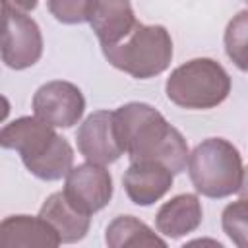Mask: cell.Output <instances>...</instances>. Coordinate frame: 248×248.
Wrapping results in <instances>:
<instances>
[{
    "label": "cell",
    "instance_id": "6da1fadb",
    "mask_svg": "<svg viewBox=\"0 0 248 248\" xmlns=\"http://www.w3.org/2000/svg\"><path fill=\"white\" fill-rule=\"evenodd\" d=\"M116 130L130 161H157L180 174L188 165V143L167 118L147 103H126L114 110Z\"/></svg>",
    "mask_w": 248,
    "mask_h": 248
},
{
    "label": "cell",
    "instance_id": "7a4b0ae2",
    "mask_svg": "<svg viewBox=\"0 0 248 248\" xmlns=\"http://www.w3.org/2000/svg\"><path fill=\"white\" fill-rule=\"evenodd\" d=\"M0 145L19 153L25 169L46 182L66 178L74 167V149L68 140L39 116H19L6 124Z\"/></svg>",
    "mask_w": 248,
    "mask_h": 248
},
{
    "label": "cell",
    "instance_id": "3957f363",
    "mask_svg": "<svg viewBox=\"0 0 248 248\" xmlns=\"http://www.w3.org/2000/svg\"><path fill=\"white\" fill-rule=\"evenodd\" d=\"M188 174L194 188L205 198H227L238 192L244 176L238 149L225 138H207L188 157Z\"/></svg>",
    "mask_w": 248,
    "mask_h": 248
},
{
    "label": "cell",
    "instance_id": "277c9868",
    "mask_svg": "<svg viewBox=\"0 0 248 248\" xmlns=\"http://www.w3.org/2000/svg\"><path fill=\"white\" fill-rule=\"evenodd\" d=\"M103 54L116 70L136 79H149L170 66L172 39L163 25H143L138 21L124 41L105 46Z\"/></svg>",
    "mask_w": 248,
    "mask_h": 248
},
{
    "label": "cell",
    "instance_id": "5b68a950",
    "mask_svg": "<svg viewBox=\"0 0 248 248\" xmlns=\"http://www.w3.org/2000/svg\"><path fill=\"white\" fill-rule=\"evenodd\" d=\"M165 93L176 107L207 110L229 97L231 78L217 60L194 58L170 72L165 83Z\"/></svg>",
    "mask_w": 248,
    "mask_h": 248
},
{
    "label": "cell",
    "instance_id": "8992f818",
    "mask_svg": "<svg viewBox=\"0 0 248 248\" xmlns=\"http://www.w3.org/2000/svg\"><path fill=\"white\" fill-rule=\"evenodd\" d=\"M43 35L33 17L4 2L2 62L12 70H25L39 62Z\"/></svg>",
    "mask_w": 248,
    "mask_h": 248
},
{
    "label": "cell",
    "instance_id": "52a82bcc",
    "mask_svg": "<svg viewBox=\"0 0 248 248\" xmlns=\"http://www.w3.org/2000/svg\"><path fill=\"white\" fill-rule=\"evenodd\" d=\"M33 112L54 128H72L85 110V99L78 85L62 79L43 83L33 95Z\"/></svg>",
    "mask_w": 248,
    "mask_h": 248
},
{
    "label": "cell",
    "instance_id": "ba28073f",
    "mask_svg": "<svg viewBox=\"0 0 248 248\" xmlns=\"http://www.w3.org/2000/svg\"><path fill=\"white\" fill-rule=\"evenodd\" d=\"M76 141L79 153L97 165H110L120 159L124 145L120 141L114 112L95 110L78 128Z\"/></svg>",
    "mask_w": 248,
    "mask_h": 248
},
{
    "label": "cell",
    "instance_id": "9c48e42d",
    "mask_svg": "<svg viewBox=\"0 0 248 248\" xmlns=\"http://www.w3.org/2000/svg\"><path fill=\"white\" fill-rule=\"evenodd\" d=\"M64 194L78 209L93 215L108 205L112 198V176L105 165L87 161L72 167L66 174Z\"/></svg>",
    "mask_w": 248,
    "mask_h": 248
},
{
    "label": "cell",
    "instance_id": "30bf717a",
    "mask_svg": "<svg viewBox=\"0 0 248 248\" xmlns=\"http://www.w3.org/2000/svg\"><path fill=\"white\" fill-rule=\"evenodd\" d=\"M174 172L157 161H130L122 176L124 190L132 203L136 205H151L159 202L172 186Z\"/></svg>",
    "mask_w": 248,
    "mask_h": 248
},
{
    "label": "cell",
    "instance_id": "8fae6325",
    "mask_svg": "<svg viewBox=\"0 0 248 248\" xmlns=\"http://www.w3.org/2000/svg\"><path fill=\"white\" fill-rule=\"evenodd\" d=\"M87 21L95 31L101 48L124 41L138 23L130 0H93Z\"/></svg>",
    "mask_w": 248,
    "mask_h": 248
},
{
    "label": "cell",
    "instance_id": "7c38bea8",
    "mask_svg": "<svg viewBox=\"0 0 248 248\" xmlns=\"http://www.w3.org/2000/svg\"><path fill=\"white\" fill-rule=\"evenodd\" d=\"M60 244L56 229L41 215H10L0 223V246L4 248H56Z\"/></svg>",
    "mask_w": 248,
    "mask_h": 248
},
{
    "label": "cell",
    "instance_id": "4fadbf2b",
    "mask_svg": "<svg viewBox=\"0 0 248 248\" xmlns=\"http://www.w3.org/2000/svg\"><path fill=\"white\" fill-rule=\"evenodd\" d=\"M203 219L202 202L196 194H178L165 202L157 215L155 227L167 238H180L194 232Z\"/></svg>",
    "mask_w": 248,
    "mask_h": 248
},
{
    "label": "cell",
    "instance_id": "5bb4252c",
    "mask_svg": "<svg viewBox=\"0 0 248 248\" xmlns=\"http://www.w3.org/2000/svg\"><path fill=\"white\" fill-rule=\"evenodd\" d=\"M39 215L56 229V232L64 244H72V242L85 238L89 225H91V215L78 209L66 198L64 190L50 194L45 200V203L41 205Z\"/></svg>",
    "mask_w": 248,
    "mask_h": 248
},
{
    "label": "cell",
    "instance_id": "9a60e30c",
    "mask_svg": "<svg viewBox=\"0 0 248 248\" xmlns=\"http://www.w3.org/2000/svg\"><path fill=\"white\" fill-rule=\"evenodd\" d=\"M105 242L110 248H124V246H161L165 248L167 242L157 236L143 221L136 219L134 215H118L114 217L107 231Z\"/></svg>",
    "mask_w": 248,
    "mask_h": 248
},
{
    "label": "cell",
    "instance_id": "2e32d148",
    "mask_svg": "<svg viewBox=\"0 0 248 248\" xmlns=\"http://www.w3.org/2000/svg\"><path fill=\"white\" fill-rule=\"evenodd\" d=\"M223 41L231 62L238 70L248 72V10H240L236 16H232V19L227 23Z\"/></svg>",
    "mask_w": 248,
    "mask_h": 248
},
{
    "label": "cell",
    "instance_id": "e0dca14e",
    "mask_svg": "<svg viewBox=\"0 0 248 248\" xmlns=\"http://www.w3.org/2000/svg\"><path fill=\"white\" fill-rule=\"evenodd\" d=\"M221 227L234 246L248 248V200L246 198H240L223 209Z\"/></svg>",
    "mask_w": 248,
    "mask_h": 248
},
{
    "label": "cell",
    "instance_id": "ac0fdd59",
    "mask_svg": "<svg viewBox=\"0 0 248 248\" xmlns=\"http://www.w3.org/2000/svg\"><path fill=\"white\" fill-rule=\"evenodd\" d=\"M91 2L93 0H46V8L56 21L76 25L87 21Z\"/></svg>",
    "mask_w": 248,
    "mask_h": 248
},
{
    "label": "cell",
    "instance_id": "d6986e66",
    "mask_svg": "<svg viewBox=\"0 0 248 248\" xmlns=\"http://www.w3.org/2000/svg\"><path fill=\"white\" fill-rule=\"evenodd\" d=\"M4 2L14 6V8H17V10H21V12H31L39 4V0H4Z\"/></svg>",
    "mask_w": 248,
    "mask_h": 248
},
{
    "label": "cell",
    "instance_id": "ffe728a7",
    "mask_svg": "<svg viewBox=\"0 0 248 248\" xmlns=\"http://www.w3.org/2000/svg\"><path fill=\"white\" fill-rule=\"evenodd\" d=\"M238 194L248 200V167L244 169V176H242V184H240V188H238Z\"/></svg>",
    "mask_w": 248,
    "mask_h": 248
},
{
    "label": "cell",
    "instance_id": "44dd1931",
    "mask_svg": "<svg viewBox=\"0 0 248 248\" xmlns=\"http://www.w3.org/2000/svg\"><path fill=\"white\" fill-rule=\"evenodd\" d=\"M244 2H246V4H248V0H244Z\"/></svg>",
    "mask_w": 248,
    "mask_h": 248
}]
</instances>
